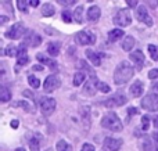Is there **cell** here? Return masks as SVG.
<instances>
[{
  "instance_id": "6da1fadb",
  "label": "cell",
  "mask_w": 158,
  "mask_h": 151,
  "mask_svg": "<svg viewBox=\"0 0 158 151\" xmlns=\"http://www.w3.org/2000/svg\"><path fill=\"white\" fill-rule=\"evenodd\" d=\"M135 75V69L128 61H121L114 71V82L117 85H123L129 82Z\"/></svg>"
},
{
  "instance_id": "7a4b0ae2",
  "label": "cell",
  "mask_w": 158,
  "mask_h": 151,
  "mask_svg": "<svg viewBox=\"0 0 158 151\" xmlns=\"http://www.w3.org/2000/svg\"><path fill=\"white\" fill-rule=\"evenodd\" d=\"M101 126H103L104 129L111 130V132H121L123 125H122V122H121V119L118 118L117 114L108 112L103 116V119H101Z\"/></svg>"
},
{
  "instance_id": "3957f363",
  "label": "cell",
  "mask_w": 158,
  "mask_h": 151,
  "mask_svg": "<svg viewBox=\"0 0 158 151\" xmlns=\"http://www.w3.org/2000/svg\"><path fill=\"white\" fill-rule=\"evenodd\" d=\"M131 22H132V14H131V11H129V8H122V10L118 11L114 17V24L121 28L129 27Z\"/></svg>"
},
{
  "instance_id": "277c9868",
  "label": "cell",
  "mask_w": 158,
  "mask_h": 151,
  "mask_svg": "<svg viewBox=\"0 0 158 151\" xmlns=\"http://www.w3.org/2000/svg\"><path fill=\"white\" fill-rule=\"evenodd\" d=\"M128 103V99H126L125 94L122 93H115L114 96H111L110 99H107L104 101V105L107 108H117V107H122Z\"/></svg>"
},
{
  "instance_id": "5b68a950",
  "label": "cell",
  "mask_w": 158,
  "mask_h": 151,
  "mask_svg": "<svg viewBox=\"0 0 158 151\" xmlns=\"http://www.w3.org/2000/svg\"><path fill=\"white\" fill-rule=\"evenodd\" d=\"M39 105H40V110L44 115H52L56 111V107H57V103H56L54 99L52 97H42L40 101H39Z\"/></svg>"
},
{
  "instance_id": "8992f818",
  "label": "cell",
  "mask_w": 158,
  "mask_h": 151,
  "mask_svg": "<svg viewBox=\"0 0 158 151\" xmlns=\"http://www.w3.org/2000/svg\"><path fill=\"white\" fill-rule=\"evenodd\" d=\"M25 32H27V29H25L24 24L22 22H17V24L11 25V28L4 33V36L8 39H21L25 35Z\"/></svg>"
},
{
  "instance_id": "52a82bcc",
  "label": "cell",
  "mask_w": 158,
  "mask_h": 151,
  "mask_svg": "<svg viewBox=\"0 0 158 151\" xmlns=\"http://www.w3.org/2000/svg\"><path fill=\"white\" fill-rule=\"evenodd\" d=\"M61 86V79L58 75H49V76L44 79L43 83V90L47 93H52L56 89H58Z\"/></svg>"
},
{
  "instance_id": "ba28073f",
  "label": "cell",
  "mask_w": 158,
  "mask_h": 151,
  "mask_svg": "<svg viewBox=\"0 0 158 151\" xmlns=\"http://www.w3.org/2000/svg\"><path fill=\"white\" fill-rule=\"evenodd\" d=\"M75 42L81 46H86V44H94L96 43V36L92 32L87 31H81L75 35Z\"/></svg>"
},
{
  "instance_id": "9c48e42d",
  "label": "cell",
  "mask_w": 158,
  "mask_h": 151,
  "mask_svg": "<svg viewBox=\"0 0 158 151\" xmlns=\"http://www.w3.org/2000/svg\"><path fill=\"white\" fill-rule=\"evenodd\" d=\"M142 108L146 111H158V94H147L142 100Z\"/></svg>"
},
{
  "instance_id": "30bf717a",
  "label": "cell",
  "mask_w": 158,
  "mask_h": 151,
  "mask_svg": "<svg viewBox=\"0 0 158 151\" xmlns=\"http://www.w3.org/2000/svg\"><path fill=\"white\" fill-rule=\"evenodd\" d=\"M98 82H100V80H97L96 76H90L89 80L86 82V85H85V88H83L85 96H94L96 92H98V88H97Z\"/></svg>"
},
{
  "instance_id": "8fae6325",
  "label": "cell",
  "mask_w": 158,
  "mask_h": 151,
  "mask_svg": "<svg viewBox=\"0 0 158 151\" xmlns=\"http://www.w3.org/2000/svg\"><path fill=\"white\" fill-rule=\"evenodd\" d=\"M136 18L139 19L140 22H144L147 27H151L153 25V19H151L150 14L147 13V8L144 6H139L136 10Z\"/></svg>"
},
{
  "instance_id": "7c38bea8",
  "label": "cell",
  "mask_w": 158,
  "mask_h": 151,
  "mask_svg": "<svg viewBox=\"0 0 158 151\" xmlns=\"http://www.w3.org/2000/svg\"><path fill=\"white\" fill-rule=\"evenodd\" d=\"M129 58H131V61L135 64L136 69L143 68V65H144V54H143V51H140V50H135V51L131 53Z\"/></svg>"
},
{
  "instance_id": "4fadbf2b",
  "label": "cell",
  "mask_w": 158,
  "mask_h": 151,
  "mask_svg": "<svg viewBox=\"0 0 158 151\" xmlns=\"http://www.w3.org/2000/svg\"><path fill=\"white\" fill-rule=\"evenodd\" d=\"M122 147V140L114 137H106L104 140V149L107 151H118Z\"/></svg>"
},
{
  "instance_id": "5bb4252c",
  "label": "cell",
  "mask_w": 158,
  "mask_h": 151,
  "mask_svg": "<svg viewBox=\"0 0 158 151\" xmlns=\"http://www.w3.org/2000/svg\"><path fill=\"white\" fill-rule=\"evenodd\" d=\"M28 63H29V57H28V53H27V46L22 43L18 49V54H17V68L21 65H25Z\"/></svg>"
},
{
  "instance_id": "9a60e30c",
  "label": "cell",
  "mask_w": 158,
  "mask_h": 151,
  "mask_svg": "<svg viewBox=\"0 0 158 151\" xmlns=\"http://www.w3.org/2000/svg\"><path fill=\"white\" fill-rule=\"evenodd\" d=\"M42 43V36H39L38 33H33V32H28V36H25L24 39V44L25 46H32V47H36Z\"/></svg>"
},
{
  "instance_id": "2e32d148",
  "label": "cell",
  "mask_w": 158,
  "mask_h": 151,
  "mask_svg": "<svg viewBox=\"0 0 158 151\" xmlns=\"http://www.w3.org/2000/svg\"><path fill=\"white\" fill-rule=\"evenodd\" d=\"M36 60L39 61V63H42V64H46L47 67H49L50 69H52V71H56V69H57V63H56L54 60H50V58H47L46 55L43 54V53H38V54H36Z\"/></svg>"
},
{
  "instance_id": "e0dca14e",
  "label": "cell",
  "mask_w": 158,
  "mask_h": 151,
  "mask_svg": "<svg viewBox=\"0 0 158 151\" xmlns=\"http://www.w3.org/2000/svg\"><path fill=\"white\" fill-rule=\"evenodd\" d=\"M144 92V85L142 80H135L133 85L131 86V94L132 97H140Z\"/></svg>"
},
{
  "instance_id": "ac0fdd59",
  "label": "cell",
  "mask_w": 158,
  "mask_h": 151,
  "mask_svg": "<svg viewBox=\"0 0 158 151\" xmlns=\"http://www.w3.org/2000/svg\"><path fill=\"white\" fill-rule=\"evenodd\" d=\"M100 8L97 7V6H92V7L87 10V14H86V18L87 21H97L98 18H100Z\"/></svg>"
},
{
  "instance_id": "d6986e66",
  "label": "cell",
  "mask_w": 158,
  "mask_h": 151,
  "mask_svg": "<svg viewBox=\"0 0 158 151\" xmlns=\"http://www.w3.org/2000/svg\"><path fill=\"white\" fill-rule=\"evenodd\" d=\"M85 54H86V57L89 58L90 61H92V64L93 65H96V67H98L101 64V58H100V54H97V53H94L93 50H90V49H87L86 51H85Z\"/></svg>"
},
{
  "instance_id": "ffe728a7",
  "label": "cell",
  "mask_w": 158,
  "mask_h": 151,
  "mask_svg": "<svg viewBox=\"0 0 158 151\" xmlns=\"http://www.w3.org/2000/svg\"><path fill=\"white\" fill-rule=\"evenodd\" d=\"M135 44H136V40H135L133 36L126 35L122 40V49L125 50V51H131V50L135 47Z\"/></svg>"
},
{
  "instance_id": "44dd1931",
  "label": "cell",
  "mask_w": 158,
  "mask_h": 151,
  "mask_svg": "<svg viewBox=\"0 0 158 151\" xmlns=\"http://www.w3.org/2000/svg\"><path fill=\"white\" fill-rule=\"evenodd\" d=\"M60 46L61 44L58 43V42H50V43L47 44V53H49L52 57H57V55L60 54Z\"/></svg>"
},
{
  "instance_id": "7402d4cb",
  "label": "cell",
  "mask_w": 158,
  "mask_h": 151,
  "mask_svg": "<svg viewBox=\"0 0 158 151\" xmlns=\"http://www.w3.org/2000/svg\"><path fill=\"white\" fill-rule=\"evenodd\" d=\"M122 36H125V32H123L122 29H112L108 32V40L110 42H117L119 40V39H122Z\"/></svg>"
},
{
  "instance_id": "603a6c76",
  "label": "cell",
  "mask_w": 158,
  "mask_h": 151,
  "mask_svg": "<svg viewBox=\"0 0 158 151\" xmlns=\"http://www.w3.org/2000/svg\"><path fill=\"white\" fill-rule=\"evenodd\" d=\"M142 150L143 151H157L156 146H154V141L153 139L150 137H144L142 140Z\"/></svg>"
},
{
  "instance_id": "cb8c5ba5",
  "label": "cell",
  "mask_w": 158,
  "mask_h": 151,
  "mask_svg": "<svg viewBox=\"0 0 158 151\" xmlns=\"http://www.w3.org/2000/svg\"><path fill=\"white\" fill-rule=\"evenodd\" d=\"M56 13V8L52 3H44L42 7V15L43 17H52Z\"/></svg>"
},
{
  "instance_id": "d4e9b609",
  "label": "cell",
  "mask_w": 158,
  "mask_h": 151,
  "mask_svg": "<svg viewBox=\"0 0 158 151\" xmlns=\"http://www.w3.org/2000/svg\"><path fill=\"white\" fill-rule=\"evenodd\" d=\"M0 100L3 103H7L11 100V92L6 86H0Z\"/></svg>"
},
{
  "instance_id": "484cf974",
  "label": "cell",
  "mask_w": 158,
  "mask_h": 151,
  "mask_svg": "<svg viewBox=\"0 0 158 151\" xmlns=\"http://www.w3.org/2000/svg\"><path fill=\"white\" fill-rule=\"evenodd\" d=\"M56 150L57 151H72V147L69 143H67L65 140H60L56 146Z\"/></svg>"
},
{
  "instance_id": "4316f807",
  "label": "cell",
  "mask_w": 158,
  "mask_h": 151,
  "mask_svg": "<svg viewBox=\"0 0 158 151\" xmlns=\"http://www.w3.org/2000/svg\"><path fill=\"white\" fill-rule=\"evenodd\" d=\"M82 118H83L85 126H89L90 128V110L87 107L82 108Z\"/></svg>"
},
{
  "instance_id": "83f0119b",
  "label": "cell",
  "mask_w": 158,
  "mask_h": 151,
  "mask_svg": "<svg viewBox=\"0 0 158 151\" xmlns=\"http://www.w3.org/2000/svg\"><path fill=\"white\" fill-rule=\"evenodd\" d=\"M148 53H150V57L154 61H158V46L156 44H148Z\"/></svg>"
},
{
  "instance_id": "f1b7e54d",
  "label": "cell",
  "mask_w": 158,
  "mask_h": 151,
  "mask_svg": "<svg viewBox=\"0 0 158 151\" xmlns=\"http://www.w3.org/2000/svg\"><path fill=\"white\" fill-rule=\"evenodd\" d=\"M39 135H35L32 139H29V147L31 151H39Z\"/></svg>"
},
{
  "instance_id": "f546056e",
  "label": "cell",
  "mask_w": 158,
  "mask_h": 151,
  "mask_svg": "<svg viewBox=\"0 0 158 151\" xmlns=\"http://www.w3.org/2000/svg\"><path fill=\"white\" fill-rule=\"evenodd\" d=\"M6 55H8V57H14V55L18 54V49H17L14 44H10V46L6 47Z\"/></svg>"
},
{
  "instance_id": "4dcf8cb0",
  "label": "cell",
  "mask_w": 158,
  "mask_h": 151,
  "mask_svg": "<svg viewBox=\"0 0 158 151\" xmlns=\"http://www.w3.org/2000/svg\"><path fill=\"white\" fill-rule=\"evenodd\" d=\"M85 80V74L83 72H77V74L74 75V86H79V85H82V82Z\"/></svg>"
},
{
  "instance_id": "1f68e13d",
  "label": "cell",
  "mask_w": 158,
  "mask_h": 151,
  "mask_svg": "<svg viewBox=\"0 0 158 151\" xmlns=\"http://www.w3.org/2000/svg\"><path fill=\"white\" fill-rule=\"evenodd\" d=\"M82 13H83V7H82V6L77 7V10H75V13H74L75 21L79 22V24H82V22H83V18H82Z\"/></svg>"
},
{
  "instance_id": "d6a6232c",
  "label": "cell",
  "mask_w": 158,
  "mask_h": 151,
  "mask_svg": "<svg viewBox=\"0 0 158 151\" xmlns=\"http://www.w3.org/2000/svg\"><path fill=\"white\" fill-rule=\"evenodd\" d=\"M28 4H29V2H25V0H18V2H17L18 10L22 11V13H25V14L28 13Z\"/></svg>"
},
{
  "instance_id": "836d02e7",
  "label": "cell",
  "mask_w": 158,
  "mask_h": 151,
  "mask_svg": "<svg viewBox=\"0 0 158 151\" xmlns=\"http://www.w3.org/2000/svg\"><path fill=\"white\" fill-rule=\"evenodd\" d=\"M28 82H29V85L32 86L33 89H38L39 86H40V82H39V79L36 76H33V75H29V76H28Z\"/></svg>"
},
{
  "instance_id": "e575fe53",
  "label": "cell",
  "mask_w": 158,
  "mask_h": 151,
  "mask_svg": "<svg viewBox=\"0 0 158 151\" xmlns=\"http://www.w3.org/2000/svg\"><path fill=\"white\" fill-rule=\"evenodd\" d=\"M72 15H74V14H71L69 13L68 10H65V11H63V13H61V17H63V21L64 22H72Z\"/></svg>"
},
{
  "instance_id": "d590c367",
  "label": "cell",
  "mask_w": 158,
  "mask_h": 151,
  "mask_svg": "<svg viewBox=\"0 0 158 151\" xmlns=\"http://www.w3.org/2000/svg\"><path fill=\"white\" fill-rule=\"evenodd\" d=\"M98 90L100 92H103V93H108L110 92V86L107 85V83H103V82H98Z\"/></svg>"
},
{
  "instance_id": "8d00e7d4",
  "label": "cell",
  "mask_w": 158,
  "mask_h": 151,
  "mask_svg": "<svg viewBox=\"0 0 158 151\" xmlns=\"http://www.w3.org/2000/svg\"><path fill=\"white\" fill-rule=\"evenodd\" d=\"M142 128H143V130H147L150 128V119H148V116H143L142 118Z\"/></svg>"
},
{
  "instance_id": "74e56055",
  "label": "cell",
  "mask_w": 158,
  "mask_h": 151,
  "mask_svg": "<svg viewBox=\"0 0 158 151\" xmlns=\"http://www.w3.org/2000/svg\"><path fill=\"white\" fill-rule=\"evenodd\" d=\"M58 4L61 6H67V7H69V6H74L75 3H77V0H57Z\"/></svg>"
},
{
  "instance_id": "f35d334b",
  "label": "cell",
  "mask_w": 158,
  "mask_h": 151,
  "mask_svg": "<svg viewBox=\"0 0 158 151\" xmlns=\"http://www.w3.org/2000/svg\"><path fill=\"white\" fill-rule=\"evenodd\" d=\"M14 105H15V107H22L25 111H31V107L27 104V101H15Z\"/></svg>"
},
{
  "instance_id": "ab89813d",
  "label": "cell",
  "mask_w": 158,
  "mask_h": 151,
  "mask_svg": "<svg viewBox=\"0 0 158 151\" xmlns=\"http://www.w3.org/2000/svg\"><path fill=\"white\" fill-rule=\"evenodd\" d=\"M81 151H94V147H93V144H90V143H85L83 146H82Z\"/></svg>"
},
{
  "instance_id": "60d3db41",
  "label": "cell",
  "mask_w": 158,
  "mask_h": 151,
  "mask_svg": "<svg viewBox=\"0 0 158 151\" xmlns=\"http://www.w3.org/2000/svg\"><path fill=\"white\" fill-rule=\"evenodd\" d=\"M148 78H150V79H158V68L151 69V71L148 72Z\"/></svg>"
},
{
  "instance_id": "b9f144b4",
  "label": "cell",
  "mask_w": 158,
  "mask_h": 151,
  "mask_svg": "<svg viewBox=\"0 0 158 151\" xmlns=\"http://www.w3.org/2000/svg\"><path fill=\"white\" fill-rule=\"evenodd\" d=\"M151 139H153V141H154V146H156V150L158 151V132H154L153 135H151Z\"/></svg>"
},
{
  "instance_id": "7bdbcfd3",
  "label": "cell",
  "mask_w": 158,
  "mask_h": 151,
  "mask_svg": "<svg viewBox=\"0 0 158 151\" xmlns=\"http://www.w3.org/2000/svg\"><path fill=\"white\" fill-rule=\"evenodd\" d=\"M126 3H128V6L129 7H137V3L139 2H136V0H126Z\"/></svg>"
},
{
  "instance_id": "ee69618b",
  "label": "cell",
  "mask_w": 158,
  "mask_h": 151,
  "mask_svg": "<svg viewBox=\"0 0 158 151\" xmlns=\"http://www.w3.org/2000/svg\"><path fill=\"white\" fill-rule=\"evenodd\" d=\"M128 112H129V115H136V114L137 112H139V111H137V108H135V107H131V108H129V110H128Z\"/></svg>"
},
{
  "instance_id": "f6af8a7d",
  "label": "cell",
  "mask_w": 158,
  "mask_h": 151,
  "mask_svg": "<svg viewBox=\"0 0 158 151\" xmlns=\"http://www.w3.org/2000/svg\"><path fill=\"white\" fill-rule=\"evenodd\" d=\"M148 4V7H151V8H156L157 6H158V2L156 0V2H146Z\"/></svg>"
},
{
  "instance_id": "bcb514c9",
  "label": "cell",
  "mask_w": 158,
  "mask_h": 151,
  "mask_svg": "<svg viewBox=\"0 0 158 151\" xmlns=\"http://www.w3.org/2000/svg\"><path fill=\"white\" fill-rule=\"evenodd\" d=\"M39 3H40L39 0H31V2H29V6H32V7H38Z\"/></svg>"
},
{
  "instance_id": "7dc6e473",
  "label": "cell",
  "mask_w": 158,
  "mask_h": 151,
  "mask_svg": "<svg viewBox=\"0 0 158 151\" xmlns=\"http://www.w3.org/2000/svg\"><path fill=\"white\" fill-rule=\"evenodd\" d=\"M11 128H13V129H17V128H18V121H17V119H14V121H11Z\"/></svg>"
},
{
  "instance_id": "c3c4849f",
  "label": "cell",
  "mask_w": 158,
  "mask_h": 151,
  "mask_svg": "<svg viewBox=\"0 0 158 151\" xmlns=\"http://www.w3.org/2000/svg\"><path fill=\"white\" fill-rule=\"evenodd\" d=\"M7 17H4V15H2L0 17V25H3V24H6V22H7Z\"/></svg>"
},
{
  "instance_id": "681fc988",
  "label": "cell",
  "mask_w": 158,
  "mask_h": 151,
  "mask_svg": "<svg viewBox=\"0 0 158 151\" xmlns=\"http://www.w3.org/2000/svg\"><path fill=\"white\" fill-rule=\"evenodd\" d=\"M151 90H156V92H158V82H154L153 85H151Z\"/></svg>"
},
{
  "instance_id": "f907efd6",
  "label": "cell",
  "mask_w": 158,
  "mask_h": 151,
  "mask_svg": "<svg viewBox=\"0 0 158 151\" xmlns=\"http://www.w3.org/2000/svg\"><path fill=\"white\" fill-rule=\"evenodd\" d=\"M33 71H42V69H43V67L42 65H33Z\"/></svg>"
},
{
  "instance_id": "816d5d0a",
  "label": "cell",
  "mask_w": 158,
  "mask_h": 151,
  "mask_svg": "<svg viewBox=\"0 0 158 151\" xmlns=\"http://www.w3.org/2000/svg\"><path fill=\"white\" fill-rule=\"evenodd\" d=\"M153 122H154V126H156L157 129H158V115L156 116V118H154V121H153Z\"/></svg>"
},
{
  "instance_id": "f5cc1de1",
  "label": "cell",
  "mask_w": 158,
  "mask_h": 151,
  "mask_svg": "<svg viewBox=\"0 0 158 151\" xmlns=\"http://www.w3.org/2000/svg\"><path fill=\"white\" fill-rule=\"evenodd\" d=\"M15 151H25L24 149H15Z\"/></svg>"
},
{
  "instance_id": "db71d44e",
  "label": "cell",
  "mask_w": 158,
  "mask_h": 151,
  "mask_svg": "<svg viewBox=\"0 0 158 151\" xmlns=\"http://www.w3.org/2000/svg\"><path fill=\"white\" fill-rule=\"evenodd\" d=\"M46 151H53V150H52V149H49V150H46Z\"/></svg>"
}]
</instances>
